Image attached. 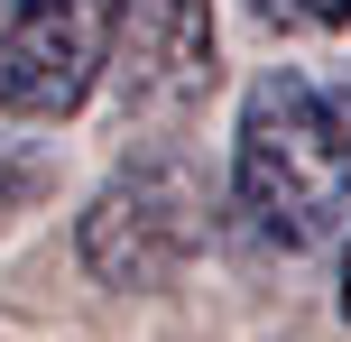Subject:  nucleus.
Segmentation results:
<instances>
[{
	"label": "nucleus",
	"instance_id": "f03ea898",
	"mask_svg": "<svg viewBox=\"0 0 351 342\" xmlns=\"http://www.w3.org/2000/svg\"><path fill=\"white\" fill-rule=\"evenodd\" d=\"M204 241V195L176 158H139L130 176H111L84 213V269L102 287H158L194 259Z\"/></svg>",
	"mask_w": 351,
	"mask_h": 342
},
{
	"label": "nucleus",
	"instance_id": "423d86ee",
	"mask_svg": "<svg viewBox=\"0 0 351 342\" xmlns=\"http://www.w3.org/2000/svg\"><path fill=\"white\" fill-rule=\"evenodd\" d=\"M342 324H351V250H342Z\"/></svg>",
	"mask_w": 351,
	"mask_h": 342
},
{
	"label": "nucleus",
	"instance_id": "f257e3e1",
	"mask_svg": "<svg viewBox=\"0 0 351 342\" xmlns=\"http://www.w3.org/2000/svg\"><path fill=\"white\" fill-rule=\"evenodd\" d=\"M231 213L268 250H324L351 232V65H278L231 130Z\"/></svg>",
	"mask_w": 351,
	"mask_h": 342
},
{
	"label": "nucleus",
	"instance_id": "39448f33",
	"mask_svg": "<svg viewBox=\"0 0 351 342\" xmlns=\"http://www.w3.org/2000/svg\"><path fill=\"white\" fill-rule=\"evenodd\" d=\"M259 19H278V28H351V0H259Z\"/></svg>",
	"mask_w": 351,
	"mask_h": 342
},
{
	"label": "nucleus",
	"instance_id": "20e7f679",
	"mask_svg": "<svg viewBox=\"0 0 351 342\" xmlns=\"http://www.w3.org/2000/svg\"><path fill=\"white\" fill-rule=\"evenodd\" d=\"M111 0H0V111L65 121L102 84Z\"/></svg>",
	"mask_w": 351,
	"mask_h": 342
},
{
	"label": "nucleus",
	"instance_id": "7ed1b4c3",
	"mask_svg": "<svg viewBox=\"0 0 351 342\" xmlns=\"http://www.w3.org/2000/svg\"><path fill=\"white\" fill-rule=\"evenodd\" d=\"M102 84L130 121H176L213 93V0H111Z\"/></svg>",
	"mask_w": 351,
	"mask_h": 342
}]
</instances>
